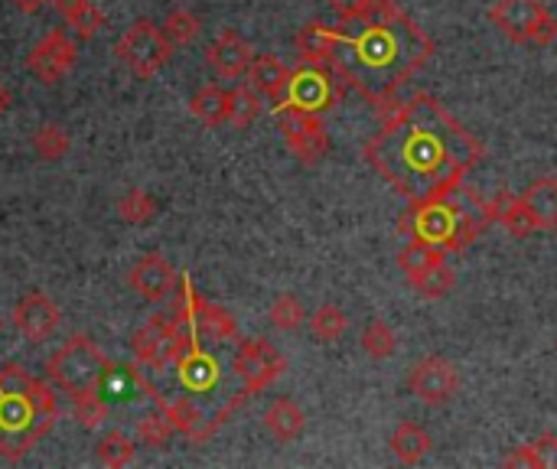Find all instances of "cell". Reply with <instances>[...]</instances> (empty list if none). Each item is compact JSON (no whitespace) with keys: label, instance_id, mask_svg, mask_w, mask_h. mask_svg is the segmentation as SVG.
<instances>
[{"label":"cell","instance_id":"6da1fadb","mask_svg":"<svg viewBox=\"0 0 557 469\" xmlns=\"http://www.w3.org/2000/svg\"><path fill=\"white\" fill-rule=\"evenodd\" d=\"M382 131L366 144L369 166L408 202H428L463 189V176L483 160V144L431 95L382 108Z\"/></svg>","mask_w":557,"mask_h":469},{"label":"cell","instance_id":"7a4b0ae2","mask_svg":"<svg viewBox=\"0 0 557 469\" xmlns=\"http://www.w3.org/2000/svg\"><path fill=\"white\" fill-rule=\"evenodd\" d=\"M431 55V36L395 0H375L369 10L336 23L330 69L375 108H388L392 95Z\"/></svg>","mask_w":557,"mask_h":469},{"label":"cell","instance_id":"3957f363","mask_svg":"<svg viewBox=\"0 0 557 469\" xmlns=\"http://www.w3.org/2000/svg\"><path fill=\"white\" fill-rule=\"evenodd\" d=\"M55 395L23 366H0V457L20 460L36 447L55 421Z\"/></svg>","mask_w":557,"mask_h":469},{"label":"cell","instance_id":"277c9868","mask_svg":"<svg viewBox=\"0 0 557 469\" xmlns=\"http://www.w3.org/2000/svg\"><path fill=\"white\" fill-rule=\"evenodd\" d=\"M457 193L428 199V202H411V209L398 219V232L408 238L437 245L447 255L470 248L480 238V232L486 229L490 212H486V202L473 199V206H467L457 199Z\"/></svg>","mask_w":557,"mask_h":469},{"label":"cell","instance_id":"5b68a950","mask_svg":"<svg viewBox=\"0 0 557 469\" xmlns=\"http://www.w3.org/2000/svg\"><path fill=\"white\" fill-rule=\"evenodd\" d=\"M114 372V366L108 362V356L88 340V336H72L69 343H62L49 366L46 375L55 388H62L65 395H78L88 388H101L104 379Z\"/></svg>","mask_w":557,"mask_h":469},{"label":"cell","instance_id":"8992f818","mask_svg":"<svg viewBox=\"0 0 557 469\" xmlns=\"http://www.w3.org/2000/svg\"><path fill=\"white\" fill-rule=\"evenodd\" d=\"M199 333L186 323H176L173 317L166 313H157L150 317L131 340V349H134V359L150 369V372H163L170 366H176V359L183 356V349L189 343H196Z\"/></svg>","mask_w":557,"mask_h":469},{"label":"cell","instance_id":"52a82bcc","mask_svg":"<svg viewBox=\"0 0 557 469\" xmlns=\"http://www.w3.org/2000/svg\"><path fill=\"white\" fill-rule=\"evenodd\" d=\"M173 42L166 39L163 26L153 20H134L114 42V55L127 65L137 78H153L173 59Z\"/></svg>","mask_w":557,"mask_h":469},{"label":"cell","instance_id":"ba28073f","mask_svg":"<svg viewBox=\"0 0 557 469\" xmlns=\"http://www.w3.org/2000/svg\"><path fill=\"white\" fill-rule=\"evenodd\" d=\"M493 26L512 42L548 46L557 39V20L542 0H496L490 7Z\"/></svg>","mask_w":557,"mask_h":469},{"label":"cell","instance_id":"9c48e42d","mask_svg":"<svg viewBox=\"0 0 557 469\" xmlns=\"http://www.w3.org/2000/svg\"><path fill=\"white\" fill-rule=\"evenodd\" d=\"M339 98H343V78L330 65H307V69L294 72L290 91H287L284 104H277V108L320 114V111H330Z\"/></svg>","mask_w":557,"mask_h":469},{"label":"cell","instance_id":"30bf717a","mask_svg":"<svg viewBox=\"0 0 557 469\" xmlns=\"http://www.w3.org/2000/svg\"><path fill=\"white\" fill-rule=\"evenodd\" d=\"M232 369H235V375L242 379L245 392H248V395H258V392L271 388V385L284 375L287 359H284L268 340H245V343H238V349H235Z\"/></svg>","mask_w":557,"mask_h":469},{"label":"cell","instance_id":"8fae6325","mask_svg":"<svg viewBox=\"0 0 557 469\" xmlns=\"http://www.w3.org/2000/svg\"><path fill=\"white\" fill-rule=\"evenodd\" d=\"M277 121H281V134H284L287 150L300 163L313 166V163H320L330 153V134H326L320 114L294 111V108H277Z\"/></svg>","mask_w":557,"mask_h":469},{"label":"cell","instance_id":"7c38bea8","mask_svg":"<svg viewBox=\"0 0 557 469\" xmlns=\"http://www.w3.org/2000/svg\"><path fill=\"white\" fill-rule=\"evenodd\" d=\"M408 388L418 402L424 405H444L460 392V372L450 359L444 356H428L418 359L408 372Z\"/></svg>","mask_w":557,"mask_h":469},{"label":"cell","instance_id":"4fadbf2b","mask_svg":"<svg viewBox=\"0 0 557 469\" xmlns=\"http://www.w3.org/2000/svg\"><path fill=\"white\" fill-rule=\"evenodd\" d=\"M75 39L69 36V29H49L26 55L29 72L42 82V85H55L59 78L69 75V69L75 65Z\"/></svg>","mask_w":557,"mask_h":469},{"label":"cell","instance_id":"5bb4252c","mask_svg":"<svg viewBox=\"0 0 557 469\" xmlns=\"http://www.w3.org/2000/svg\"><path fill=\"white\" fill-rule=\"evenodd\" d=\"M127 284L140 300L163 304V300H170L176 294V271L163 255L150 251V255L137 258V264L127 274Z\"/></svg>","mask_w":557,"mask_h":469},{"label":"cell","instance_id":"9a60e30c","mask_svg":"<svg viewBox=\"0 0 557 469\" xmlns=\"http://www.w3.org/2000/svg\"><path fill=\"white\" fill-rule=\"evenodd\" d=\"M59 323H62V313H59L55 300L49 294H42V291H29L13 307V326L29 343H46L59 330Z\"/></svg>","mask_w":557,"mask_h":469},{"label":"cell","instance_id":"2e32d148","mask_svg":"<svg viewBox=\"0 0 557 469\" xmlns=\"http://www.w3.org/2000/svg\"><path fill=\"white\" fill-rule=\"evenodd\" d=\"M206 59H209V65H212V72H215L219 78H242V75H248V69H251L255 49H251L248 39H242L235 29H222V33L209 42Z\"/></svg>","mask_w":557,"mask_h":469},{"label":"cell","instance_id":"e0dca14e","mask_svg":"<svg viewBox=\"0 0 557 469\" xmlns=\"http://www.w3.org/2000/svg\"><path fill=\"white\" fill-rule=\"evenodd\" d=\"M290 78H294V72H290L277 55H255V59H251L248 85H251L261 98H268L274 108L284 104V98H287V91H290Z\"/></svg>","mask_w":557,"mask_h":469},{"label":"cell","instance_id":"ac0fdd59","mask_svg":"<svg viewBox=\"0 0 557 469\" xmlns=\"http://www.w3.org/2000/svg\"><path fill=\"white\" fill-rule=\"evenodd\" d=\"M173 369H176L183 388H189V392H209V388L219 382V366H215L212 356L202 353L199 343H189V346L183 349V356L176 359Z\"/></svg>","mask_w":557,"mask_h":469},{"label":"cell","instance_id":"d6986e66","mask_svg":"<svg viewBox=\"0 0 557 469\" xmlns=\"http://www.w3.org/2000/svg\"><path fill=\"white\" fill-rule=\"evenodd\" d=\"M486 212H490V222H493V219L503 222L506 232L516 235V238H525V235L539 232V225H535V219H532V212H529V206H525L522 196L499 193L493 202H486Z\"/></svg>","mask_w":557,"mask_h":469},{"label":"cell","instance_id":"ffe728a7","mask_svg":"<svg viewBox=\"0 0 557 469\" xmlns=\"http://www.w3.org/2000/svg\"><path fill=\"white\" fill-rule=\"evenodd\" d=\"M539 232H555L557 229V180L555 176H539L532 180V186H525L522 193Z\"/></svg>","mask_w":557,"mask_h":469},{"label":"cell","instance_id":"44dd1931","mask_svg":"<svg viewBox=\"0 0 557 469\" xmlns=\"http://www.w3.org/2000/svg\"><path fill=\"white\" fill-rule=\"evenodd\" d=\"M333 42H336V26H326V23H320V20L307 23V26L297 33V39H294V46H297V52H300V59H304L307 65H330Z\"/></svg>","mask_w":557,"mask_h":469},{"label":"cell","instance_id":"7402d4cb","mask_svg":"<svg viewBox=\"0 0 557 469\" xmlns=\"http://www.w3.org/2000/svg\"><path fill=\"white\" fill-rule=\"evenodd\" d=\"M264 428L274 441L281 444H290L304 434L307 428V418L300 411V405H294L290 398H277L268 411H264Z\"/></svg>","mask_w":557,"mask_h":469},{"label":"cell","instance_id":"603a6c76","mask_svg":"<svg viewBox=\"0 0 557 469\" xmlns=\"http://www.w3.org/2000/svg\"><path fill=\"white\" fill-rule=\"evenodd\" d=\"M52 7L78 39H91L104 26V13L91 0H52Z\"/></svg>","mask_w":557,"mask_h":469},{"label":"cell","instance_id":"cb8c5ba5","mask_svg":"<svg viewBox=\"0 0 557 469\" xmlns=\"http://www.w3.org/2000/svg\"><path fill=\"white\" fill-rule=\"evenodd\" d=\"M388 447H392L395 460H401V464L414 467V464H421V460L431 454L434 441H431V434H428L424 428H418L414 421H405V424H398V428H395V434H392Z\"/></svg>","mask_w":557,"mask_h":469},{"label":"cell","instance_id":"d4e9b609","mask_svg":"<svg viewBox=\"0 0 557 469\" xmlns=\"http://www.w3.org/2000/svg\"><path fill=\"white\" fill-rule=\"evenodd\" d=\"M189 114L206 124V127H222L228 124V91L222 85H202L189 98Z\"/></svg>","mask_w":557,"mask_h":469},{"label":"cell","instance_id":"484cf974","mask_svg":"<svg viewBox=\"0 0 557 469\" xmlns=\"http://www.w3.org/2000/svg\"><path fill=\"white\" fill-rule=\"evenodd\" d=\"M193 326H196V333H199V336H209V340H219V343H225V340H238V323H235V317H232L228 310H222V307H215V304L202 300V297L196 300Z\"/></svg>","mask_w":557,"mask_h":469},{"label":"cell","instance_id":"4316f807","mask_svg":"<svg viewBox=\"0 0 557 469\" xmlns=\"http://www.w3.org/2000/svg\"><path fill=\"white\" fill-rule=\"evenodd\" d=\"M160 408L166 411V418L173 421V428L180 431V434H186L189 441H209L215 431H212V424H206V418H202V411L193 405V398H176V402H160Z\"/></svg>","mask_w":557,"mask_h":469},{"label":"cell","instance_id":"83f0119b","mask_svg":"<svg viewBox=\"0 0 557 469\" xmlns=\"http://www.w3.org/2000/svg\"><path fill=\"white\" fill-rule=\"evenodd\" d=\"M408 284L414 287V294H418L421 300H441V297H447V294L457 287V274H454L450 264L437 261V264H431V268L411 274Z\"/></svg>","mask_w":557,"mask_h":469},{"label":"cell","instance_id":"f1b7e54d","mask_svg":"<svg viewBox=\"0 0 557 469\" xmlns=\"http://www.w3.org/2000/svg\"><path fill=\"white\" fill-rule=\"evenodd\" d=\"M261 95L251 88V85H235L232 91H228V124L232 127H251L255 121H258V114H261Z\"/></svg>","mask_w":557,"mask_h":469},{"label":"cell","instance_id":"f546056e","mask_svg":"<svg viewBox=\"0 0 557 469\" xmlns=\"http://www.w3.org/2000/svg\"><path fill=\"white\" fill-rule=\"evenodd\" d=\"M95 457H98V464H101V467L121 469V467H127V464H134V457H137V447H134V441H131L127 434H121V431H111V434H104V437L98 441V447H95Z\"/></svg>","mask_w":557,"mask_h":469},{"label":"cell","instance_id":"4dcf8cb0","mask_svg":"<svg viewBox=\"0 0 557 469\" xmlns=\"http://www.w3.org/2000/svg\"><path fill=\"white\" fill-rule=\"evenodd\" d=\"M437 261H447V251L437 248V245L418 242V238H411V242L401 248V255H398V268H401L405 277H411V274H418V271H424V268H431V264H437Z\"/></svg>","mask_w":557,"mask_h":469},{"label":"cell","instance_id":"1f68e13d","mask_svg":"<svg viewBox=\"0 0 557 469\" xmlns=\"http://www.w3.org/2000/svg\"><path fill=\"white\" fill-rule=\"evenodd\" d=\"M72 415L85 431H98L108 421V405L101 398V388H88L72 395Z\"/></svg>","mask_w":557,"mask_h":469},{"label":"cell","instance_id":"d6a6232c","mask_svg":"<svg viewBox=\"0 0 557 469\" xmlns=\"http://www.w3.org/2000/svg\"><path fill=\"white\" fill-rule=\"evenodd\" d=\"M173 431H176V428H173V421L166 418L163 408L147 411V415L137 421V441H140L144 447H150V451H163V447L170 444Z\"/></svg>","mask_w":557,"mask_h":469},{"label":"cell","instance_id":"836d02e7","mask_svg":"<svg viewBox=\"0 0 557 469\" xmlns=\"http://www.w3.org/2000/svg\"><path fill=\"white\" fill-rule=\"evenodd\" d=\"M117 215H121V222H127V225H147L153 215H157V199L147 193V189H127L124 196H121V202H117Z\"/></svg>","mask_w":557,"mask_h":469},{"label":"cell","instance_id":"e575fe53","mask_svg":"<svg viewBox=\"0 0 557 469\" xmlns=\"http://www.w3.org/2000/svg\"><path fill=\"white\" fill-rule=\"evenodd\" d=\"M346 326H349V317H346L343 307H336V304H323V307L310 317V333H313V340H320V343H336V340L346 333Z\"/></svg>","mask_w":557,"mask_h":469},{"label":"cell","instance_id":"d590c367","mask_svg":"<svg viewBox=\"0 0 557 469\" xmlns=\"http://www.w3.org/2000/svg\"><path fill=\"white\" fill-rule=\"evenodd\" d=\"M359 343H362V349H366L369 359H388L395 353V346H398V336H395V330L382 317H375V320L366 323Z\"/></svg>","mask_w":557,"mask_h":469},{"label":"cell","instance_id":"8d00e7d4","mask_svg":"<svg viewBox=\"0 0 557 469\" xmlns=\"http://www.w3.org/2000/svg\"><path fill=\"white\" fill-rule=\"evenodd\" d=\"M33 150L42 163H55L69 153V134L59 124H42L33 137Z\"/></svg>","mask_w":557,"mask_h":469},{"label":"cell","instance_id":"74e56055","mask_svg":"<svg viewBox=\"0 0 557 469\" xmlns=\"http://www.w3.org/2000/svg\"><path fill=\"white\" fill-rule=\"evenodd\" d=\"M160 26H163L166 39H170L173 46H189V42H196V36H199V29H202L199 16L189 13V10H183V7H180V10H170L166 20H163Z\"/></svg>","mask_w":557,"mask_h":469},{"label":"cell","instance_id":"f35d334b","mask_svg":"<svg viewBox=\"0 0 557 469\" xmlns=\"http://www.w3.org/2000/svg\"><path fill=\"white\" fill-rule=\"evenodd\" d=\"M271 323L281 330V333H294V330H300L304 326V320H307V313H304V304L294 297V294H281L274 304H271Z\"/></svg>","mask_w":557,"mask_h":469},{"label":"cell","instance_id":"ab89813d","mask_svg":"<svg viewBox=\"0 0 557 469\" xmlns=\"http://www.w3.org/2000/svg\"><path fill=\"white\" fill-rule=\"evenodd\" d=\"M532 447L539 454V467L557 469V434H542Z\"/></svg>","mask_w":557,"mask_h":469},{"label":"cell","instance_id":"60d3db41","mask_svg":"<svg viewBox=\"0 0 557 469\" xmlns=\"http://www.w3.org/2000/svg\"><path fill=\"white\" fill-rule=\"evenodd\" d=\"M503 467H522V469H532L539 467V454H535V447L532 444H522V447H516L506 460H503ZM542 469V467H539Z\"/></svg>","mask_w":557,"mask_h":469},{"label":"cell","instance_id":"b9f144b4","mask_svg":"<svg viewBox=\"0 0 557 469\" xmlns=\"http://www.w3.org/2000/svg\"><path fill=\"white\" fill-rule=\"evenodd\" d=\"M339 16H352V13H362V10H369L375 0H326Z\"/></svg>","mask_w":557,"mask_h":469},{"label":"cell","instance_id":"7bdbcfd3","mask_svg":"<svg viewBox=\"0 0 557 469\" xmlns=\"http://www.w3.org/2000/svg\"><path fill=\"white\" fill-rule=\"evenodd\" d=\"M10 3H13L20 13H26V16H36V13H39V10H42L49 0H10Z\"/></svg>","mask_w":557,"mask_h":469},{"label":"cell","instance_id":"ee69618b","mask_svg":"<svg viewBox=\"0 0 557 469\" xmlns=\"http://www.w3.org/2000/svg\"><path fill=\"white\" fill-rule=\"evenodd\" d=\"M10 104H13V95H10V88H7V85L0 82V118H3L7 111H10Z\"/></svg>","mask_w":557,"mask_h":469},{"label":"cell","instance_id":"f6af8a7d","mask_svg":"<svg viewBox=\"0 0 557 469\" xmlns=\"http://www.w3.org/2000/svg\"><path fill=\"white\" fill-rule=\"evenodd\" d=\"M0 333H3V320H0Z\"/></svg>","mask_w":557,"mask_h":469},{"label":"cell","instance_id":"bcb514c9","mask_svg":"<svg viewBox=\"0 0 557 469\" xmlns=\"http://www.w3.org/2000/svg\"><path fill=\"white\" fill-rule=\"evenodd\" d=\"M555 349H557V343H555Z\"/></svg>","mask_w":557,"mask_h":469}]
</instances>
